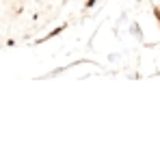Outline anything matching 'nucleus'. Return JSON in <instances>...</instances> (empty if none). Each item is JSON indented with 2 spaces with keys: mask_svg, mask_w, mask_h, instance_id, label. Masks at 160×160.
Listing matches in <instances>:
<instances>
[{
  "mask_svg": "<svg viewBox=\"0 0 160 160\" xmlns=\"http://www.w3.org/2000/svg\"><path fill=\"white\" fill-rule=\"evenodd\" d=\"M156 18H158V22H160V11H156Z\"/></svg>",
  "mask_w": 160,
  "mask_h": 160,
  "instance_id": "1",
  "label": "nucleus"
}]
</instances>
